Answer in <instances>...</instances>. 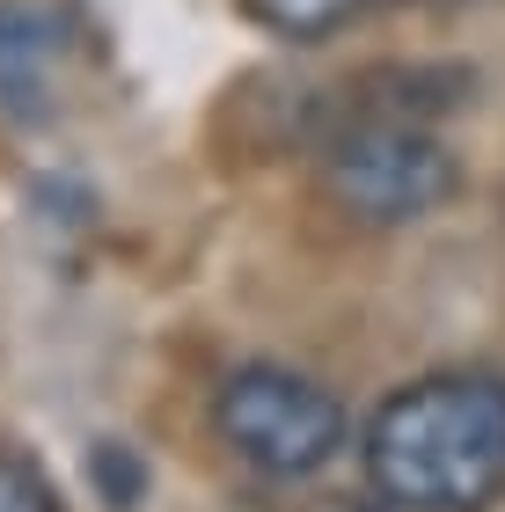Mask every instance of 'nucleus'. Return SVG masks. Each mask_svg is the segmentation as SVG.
Returning a JSON list of instances; mask_svg holds the SVG:
<instances>
[{"mask_svg":"<svg viewBox=\"0 0 505 512\" xmlns=\"http://www.w3.org/2000/svg\"><path fill=\"white\" fill-rule=\"evenodd\" d=\"M359 469L388 512H491L505 498V374L447 366L381 395Z\"/></svg>","mask_w":505,"mask_h":512,"instance_id":"1","label":"nucleus"},{"mask_svg":"<svg viewBox=\"0 0 505 512\" xmlns=\"http://www.w3.org/2000/svg\"><path fill=\"white\" fill-rule=\"evenodd\" d=\"M0 512H59V491L22 454H0Z\"/></svg>","mask_w":505,"mask_h":512,"instance_id":"7","label":"nucleus"},{"mask_svg":"<svg viewBox=\"0 0 505 512\" xmlns=\"http://www.w3.org/2000/svg\"><path fill=\"white\" fill-rule=\"evenodd\" d=\"M66 59V22L44 0H0V110L44 118Z\"/></svg>","mask_w":505,"mask_h":512,"instance_id":"4","label":"nucleus"},{"mask_svg":"<svg viewBox=\"0 0 505 512\" xmlns=\"http://www.w3.org/2000/svg\"><path fill=\"white\" fill-rule=\"evenodd\" d=\"M323 198L359 227H418L462 191V161L425 118H388V110H352L315 147Z\"/></svg>","mask_w":505,"mask_h":512,"instance_id":"2","label":"nucleus"},{"mask_svg":"<svg viewBox=\"0 0 505 512\" xmlns=\"http://www.w3.org/2000/svg\"><path fill=\"white\" fill-rule=\"evenodd\" d=\"M213 432L257 476H271V483H308V476H323L330 461L344 454L352 417H344V403L315 374H301V366L249 359L213 395Z\"/></svg>","mask_w":505,"mask_h":512,"instance_id":"3","label":"nucleus"},{"mask_svg":"<svg viewBox=\"0 0 505 512\" xmlns=\"http://www.w3.org/2000/svg\"><path fill=\"white\" fill-rule=\"evenodd\" d=\"M388 0H249V22L286 44H323L337 30H352V22L381 15Z\"/></svg>","mask_w":505,"mask_h":512,"instance_id":"5","label":"nucleus"},{"mask_svg":"<svg viewBox=\"0 0 505 512\" xmlns=\"http://www.w3.org/2000/svg\"><path fill=\"white\" fill-rule=\"evenodd\" d=\"M88 476H96L110 512H132L140 491H147V469H140V454H132L125 439H96V447H88Z\"/></svg>","mask_w":505,"mask_h":512,"instance_id":"6","label":"nucleus"}]
</instances>
